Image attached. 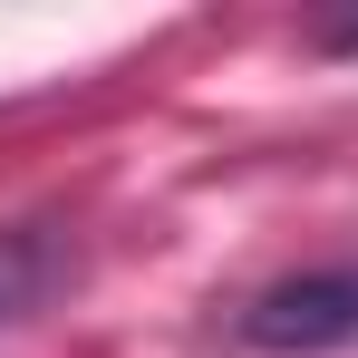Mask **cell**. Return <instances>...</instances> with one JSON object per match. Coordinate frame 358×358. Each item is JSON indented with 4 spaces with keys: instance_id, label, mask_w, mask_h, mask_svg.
Wrapping results in <instances>:
<instances>
[{
    "instance_id": "cell-1",
    "label": "cell",
    "mask_w": 358,
    "mask_h": 358,
    "mask_svg": "<svg viewBox=\"0 0 358 358\" xmlns=\"http://www.w3.org/2000/svg\"><path fill=\"white\" fill-rule=\"evenodd\" d=\"M242 339L262 358H320L358 339V262H320V271H291L242 310Z\"/></svg>"
},
{
    "instance_id": "cell-3",
    "label": "cell",
    "mask_w": 358,
    "mask_h": 358,
    "mask_svg": "<svg viewBox=\"0 0 358 358\" xmlns=\"http://www.w3.org/2000/svg\"><path fill=\"white\" fill-rule=\"evenodd\" d=\"M320 39H329V49H358V20H329Z\"/></svg>"
},
{
    "instance_id": "cell-2",
    "label": "cell",
    "mask_w": 358,
    "mask_h": 358,
    "mask_svg": "<svg viewBox=\"0 0 358 358\" xmlns=\"http://www.w3.org/2000/svg\"><path fill=\"white\" fill-rule=\"evenodd\" d=\"M68 281H78V252H68L49 223H10V233H0V329H10V320H39Z\"/></svg>"
}]
</instances>
